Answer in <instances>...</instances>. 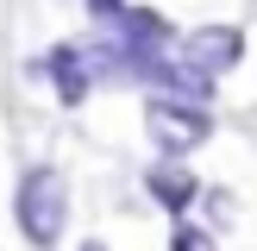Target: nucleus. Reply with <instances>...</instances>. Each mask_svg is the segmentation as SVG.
Instances as JSON below:
<instances>
[{"label": "nucleus", "mask_w": 257, "mask_h": 251, "mask_svg": "<svg viewBox=\"0 0 257 251\" xmlns=\"http://www.w3.org/2000/svg\"><path fill=\"white\" fill-rule=\"evenodd\" d=\"M151 195H157L163 207H176V213H182L188 201H195V182H188L182 170H170V163H157V170H151Z\"/></svg>", "instance_id": "obj_4"}, {"label": "nucleus", "mask_w": 257, "mask_h": 251, "mask_svg": "<svg viewBox=\"0 0 257 251\" xmlns=\"http://www.w3.org/2000/svg\"><path fill=\"white\" fill-rule=\"evenodd\" d=\"M88 251H100V245H88Z\"/></svg>", "instance_id": "obj_7"}, {"label": "nucleus", "mask_w": 257, "mask_h": 251, "mask_svg": "<svg viewBox=\"0 0 257 251\" xmlns=\"http://www.w3.org/2000/svg\"><path fill=\"white\" fill-rule=\"evenodd\" d=\"M145 126H151V138H157L163 157H182V151H195L201 138H207V107H201V100L157 94V100H151V113H145Z\"/></svg>", "instance_id": "obj_2"}, {"label": "nucleus", "mask_w": 257, "mask_h": 251, "mask_svg": "<svg viewBox=\"0 0 257 251\" xmlns=\"http://www.w3.org/2000/svg\"><path fill=\"white\" fill-rule=\"evenodd\" d=\"M13 220H19V232L32 238L38 251H50L63 238V226H69V188H63V176L50 170V163H32V170L19 176Z\"/></svg>", "instance_id": "obj_1"}, {"label": "nucleus", "mask_w": 257, "mask_h": 251, "mask_svg": "<svg viewBox=\"0 0 257 251\" xmlns=\"http://www.w3.org/2000/svg\"><path fill=\"white\" fill-rule=\"evenodd\" d=\"M88 7H94L100 19H119V13H125V0H88Z\"/></svg>", "instance_id": "obj_6"}, {"label": "nucleus", "mask_w": 257, "mask_h": 251, "mask_svg": "<svg viewBox=\"0 0 257 251\" xmlns=\"http://www.w3.org/2000/svg\"><path fill=\"white\" fill-rule=\"evenodd\" d=\"M176 57L195 63V69H207V75H220V69H232V63L245 57V32H238V25H201V32H188L182 44H176Z\"/></svg>", "instance_id": "obj_3"}, {"label": "nucleus", "mask_w": 257, "mask_h": 251, "mask_svg": "<svg viewBox=\"0 0 257 251\" xmlns=\"http://www.w3.org/2000/svg\"><path fill=\"white\" fill-rule=\"evenodd\" d=\"M170 251H213V245H207V232H195V226H176V245Z\"/></svg>", "instance_id": "obj_5"}]
</instances>
